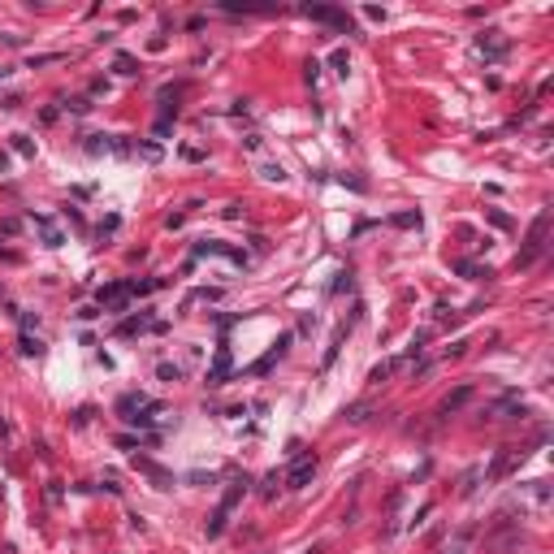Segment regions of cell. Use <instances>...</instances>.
I'll return each instance as SVG.
<instances>
[{
    "label": "cell",
    "mask_w": 554,
    "mask_h": 554,
    "mask_svg": "<svg viewBox=\"0 0 554 554\" xmlns=\"http://www.w3.org/2000/svg\"><path fill=\"white\" fill-rule=\"evenodd\" d=\"M545 226H550V212H541V216L533 221V230H528V247H524L520 264H533V260L541 256V247H545Z\"/></svg>",
    "instance_id": "obj_2"
},
{
    "label": "cell",
    "mask_w": 554,
    "mask_h": 554,
    "mask_svg": "<svg viewBox=\"0 0 554 554\" xmlns=\"http://www.w3.org/2000/svg\"><path fill=\"white\" fill-rule=\"evenodd\" d=\"M312 476H316V459H312V455H303V459H299V464L291 468V476H286V485H291V489H303V485H308Z\"/></svg>",
    "instance_id": "obj_3"
},
{
    "label": "cell",
    "mask_w": 554,
    "mask_h": 554,
    "mask_svg": "<svg viewBox=\"0 0 554 554\" xmlns=\"http://www.w3.org/2000/svg\"><path fill=\"white\" fill-rule=\"evenodd\" d=\"M243 493H247V476H243V481H234V485H230V493L221 498V507H216V516H212V524H208V533H212V537H216L221 528H226V520H230V511H234V503H239Z\"/></svg>",
    "instance_id": "obj_1"
},
{
    "label": "cell",
    "mask_w": 554,
    "mask_h": 554,
    "mask_svg": "<svg viewBox=\"0 0 554 554\" xmlns=\"http://www.w3.org/2000/svg\"><path fill=\"white\" fill-rule=\"evenodd\" d=\"M226 372H230V351H221V355H216V364H212V377H208V381H212V385H221V381H226Z\"/></svg>",
    "instance_id": "obj_4"
}]
</instances>
